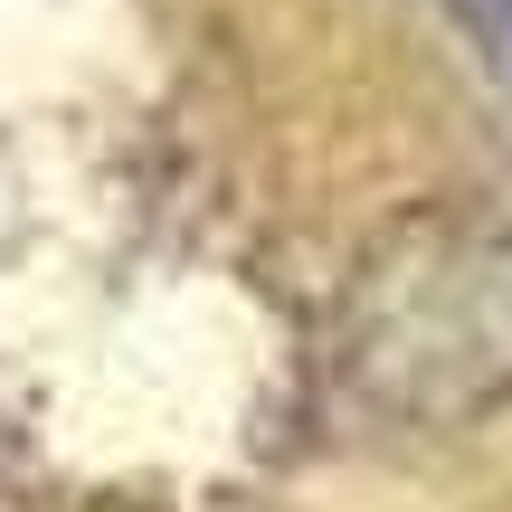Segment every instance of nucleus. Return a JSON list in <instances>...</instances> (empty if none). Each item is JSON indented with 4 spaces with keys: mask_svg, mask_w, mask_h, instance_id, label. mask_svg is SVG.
Instances as JSON below:
<instances>
[{
    "mask_svg": "<svg viewBox=\"0 0 512 512\" xmlns=\"http://www.w3.org/2000/svg\"><path fill=\"white\" fill-rule=\"evenodd\" d=\"M351 361L399 408H475L512 389V238H427L370 266L351 313Z\"/></svg>",
    "mask_w": 512,
    "mask_h": 512,
    "instance_id": "f257e3e1",
    "label": "nucleus"
},
{
    "mask_svg": "<svg viewBox=\"0 0 512 512\" xmlns=\"http://www.w3.org/2000/svg\"><path fill=\"white\" fill-rule=\"evenodd\" d=\"M446 10L475 29V48L494 57V76H512V0H446Z\"/></svg>",
    "mask_w": 512,
    "mask_h": 512,
    "instance_id": "f03ea898",
    "label": "nucleus"
}]
</instances>
